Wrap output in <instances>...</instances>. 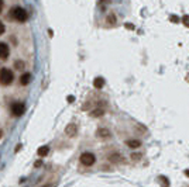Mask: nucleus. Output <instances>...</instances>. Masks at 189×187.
<instances>
[{"mask_svg":"<svg viewBox=\"0 0 189 187\" xmlns=\"http://www.w3.org/2000/svg\"><path fill=\"white\" fill-rule=\"evenodd\" d=\"M107 24H116V15L114 14H109L107 15Z\"/></svg>","mask_w":189,"mask_h":187,"instance_id":"13","label":"nucleus"},{"mask_svg":"<svg viewBox=\"0 0 189 187\" xmlns=\"http://www.w3.org/2000/svg\"><path fill=\"white\" fill-rule=\"evenodd\" d=\"M10 111H12V114L14 117H21L23 114H24V111H25V106L23 104L21 101H16V103H13V104H12Z\"/></svg>","mask_w":189,"mask_h":187,"instance_id":"3","label":"nucleus"},{"mask_svg":"<svg viewBox=\"0 0 189 187\" xmlns=\"http://www.w3.org/2000/svg\"><path fill=\"white\" fill-rule=\"evenodd\" d=\"M126 144H127L128 148H133V149H134V148H140L141 146V142L138 141V139H130V141H127Z\"/></svg>","mask_w":189,"mask_h":187,"instance_id":"9","label":"nucleus"},{"mask_svg":"<svg viewBox=\"0 0 189 187\" xmlns=\"http://www.w3.org/2000/svg\"><path fill=\"white\" fill-rule=\"evenodd\" d=\"M171 20H172V21H175V23L178 21V19H177V17H175V15H172V17H171Z\"/></svg>","mask_w":189,"mask_h":187,"instance_id":"23","label":"nucleus"},{"mask_svg":"<svg viewBox=\"0 0 189 187\" xmlns=\"http://www.w3.org/2000/svg\"><path fill=\"white\" fill-rule=\"evenodd\" d=\"M81 163L85 166H92L94 162H96V158H94V155L92 154V152H83L82 155H81L79 158Z\"/></svg>","mask_w":189,"mask_h":187,"instance_id":"4","label":"nucleus"},{"mask_svg":"<svg viewBox=\"0 0 189 187\" xmlns=\"http://www.w3.org/2000/svg\"><path fill=\"white\" fill-rule=\"evenodd\" d=\"M126 27H127V28H130V30H134V27H133V25H131V24H126Z\"/></svg>","mask_w":189,"mask_h":187,"instance_id":"22","label":"nucleus"},{"mask_svg":"<svg viewBox=\"0 0 189 187\" xmlns=\"http://www.w3.org/2000/svg\"><path fill=\"white\" fill-rule=\"evenodd\" d=\"M185 175H186V176H188V177H189V169H186V170H185Z\"/></svg>","mask_w":189,"mask_h":187,"instance_id":"24","label":"nucleus"},{"mask_svg":"<svg viewBox=\"0 0 189 187\" xmlns=\"http://www.w3.org/2000/svg\"><path fill=\"white\" fill-rule=\"evenodd\" d=\"M3 6H4V2L3 0H0V13L3 11Z\"/></svg>","mask_w":189,"mask_h":187,"instance_id":"20","label":"nucleus"},{"mask_svg":"<svg viewBox=\"0 0 189 187\" xmlns=\"http://www.w3.org/2000/svg\"><path fill=\"white\" fill-rule=\"evenodd\" d=\"M98 137H100V138H109L110 137V132L107 131V129H99L98 131Z\"/></svg>","mask_w":189,"mask_h":187,"instance_id":"12","label":"nucleus"},{"mask_svg":"<svg viewBox=\"0 0 189 187\" xmlns=\"http://www.w3.org/2000/svg\"><path fill=\"white\" fill-rule=\"evenodd\" d=\"M158 181L161 183V186L162 187H169V180H168L165 176H159L158 177Z\"/></svg>","mask_w":189,"mask_h":187,"instance_id":"11","label":"nucleus"},{"mask_svg":"<svg viewBox=\"0 0 189 187\" xmlns=\"http://www.w3.org/2000/svg\"><path fill=\"white\" fill-rule=\"evenodd\" d=\"M2 137H3V131H2V129H0V138H2Z\"/></svg>","mask_w":189,"mask_h":187,"instance_id":"25","label":"nucleus"},{"mask_svg":"<svg viewBox=\"0 0 189 187\" xmlns=\"http://www.w3.org/2000/svg\"><path fill=\"white\" fill-rule=\"evenodd\" d=\"M30 82H31V73L24 72V73L20 76V85H21V86H27Z\"/></svg>","mask_w":189,"mask_h":187,"instance_id":"7","label":"nucleus"},{"mask_svg":"<svg viewBox=\"0 0 189 187\" xmlns=\"http://www.w3.org/2000/svg\"><path fill=\"white\" fill-rule=\"evenodd\" d=\"M131 158H133V159H134V160H137V159H140V158H141V155H140V154H138V155L133 154V156H131Z\"/></svg>","mask_w":189,"mask_h":187,"instance_id":"19","label":"nucleus"},{"mask_svg":"<svg viewBox=\"0 0 189 187\" xmlns=\"http://www.w3.org/2000/svg\"><path fill=\"white\" fill-rule=\"evenodd\" d=\"M110 162H117V160H120V155L119 154H114V155H110L109 156Z\"/></svg>","mask_w":189,"mask_h":187,"instance_id":"15","label":"nucleus"},{"mask_svg":"<svg viewBox=\"0 0 189 187\" xmlns=\"http://www.w3.org/2000/svg\"><path fill=\"white\" fill-rule=\"evenodd\" d=\"M4 31H6V27H4V24H3V23L0 21V35H2V34H3Z\"/></svg>","mask_w":189,"mask_h":187,"instance_id":"18","label":"nucleus"},{"mask_svg":"<svg viewBox=\"0 0 189 187\" xmlns=\"http://www.w3.org/2000/svg\"><path fill=\"white\" fill-rule=\"evenodd\" d=\"M93 86L96 87V89H102V87L104 86V79H102V77H96V79L93 80Z\"/></svg>","mask_w":189,"mask_h":187,"instance_id":"10","label":"nucleus"},{"mask_svg":"<svg viewBox=\"0 0 189 187\" xmlns=\"http://www.w3.org/2000/svg\"><path fill=\"white\" fill-rule=\"evenodd\" d=\"M10 19H13V20H16V21H18V23H24L25 20L28 19V14H27V11H25L23 7H20V6H16V7H13L12 10H10Z\"/></svg>","mask_w":189,"mask_h":187,"instance_id":"1","label":"nucleus"},{"mask_svg":"<svg viewBox=\"0 0 189 187\" xmlns=\"http://www.w3.org/2000/svg\"><path fill=\"white\" fill-rule=\"evenodd\" d=\"M13 80H14V75H13L12 69H9V67L0 69V85L9 86V85L13 83Z\"/></svg>","mask_w":189,"mask_h":187,"instance_id":"2","label":"nucleus"},{"mask_svg":"<svg viewBox=\"0 0 189 187\" xmlns=\"http://www.w3.org/2000/svg\"><path fill=\"white\" fill-rule=\"evenodd\" d=\"M48 152H49V148L47 146V145H43V146H40L38 149H37V154H38V156H47L48 155Z\"/></svg>","mask_w":189,"mask_h":187,"instance_id":"8","label":"nucleus"},{"mask_svg":"<svg viewBox=\"0 0 189 187\" xmlns=\"http://www.w3.org/2000/svg\"><path fill=\"white\" fill-rule=\"evenodd\" d=\"M76 131H78L76 124H68L67 128H65V132H67L68 137H75V135H76Z\"/></svg>","mask_w":189,"mask_h":187,"instance_id":"6","label":"nucleus"},{"mask_svg":"<svg viewBox=\"0 0 189 187\" xmlns=\"http://www.w3.org/2000/svg\"><path fill=\"white\" fill-rule=\"evenodd\" d=\"M182 23H183V25H185V27L189 28V15H183V17H182Z\"/></svg>","mask_w":189,"mask_h":187,"instance_id":"17","label":"nucleus"},{"mask_svg":"<svg viewBox=\"0 0 189 187\" xmlns=\"http://www.w3.org/2000/svg\"><path fill=\"white\" fill-rule=\"evenodd\" d=\"M41 165H43V163H41V160H38V162H35V167H40Z\"/></svg>","mask_w":189,"mask_h":187,"instance_id":"21","label":"nucleus"},{"mask_svg":"<svg viewBox=\"0 0 189 187\" xmlns=\"http://www.w3.org/2000/svg\"><path fill=\"white\" fill-rule=\"evenodd\" d=\"M102 114H103V110H102V108H98V110L92 111L90 115H92V117H98V115H102Z\"/></svg>","mask_w":189,"mask_h":187,"instance_id":"16","label":"nucleus"},{"mask_svg":"<svg viewBox=\"0 0 189 187\" xmlns=\"http://www.w3.org/2000/svg\"><path fill=\"white\" fill-rule=\"evenodd\" d=\"M14 67H16V69H18V71H23V69H24V62H21V61H16Z\"/></svg>","mask_w":189,"mask_h":187,"instance_id":"14","label":"nucleus"},{"mask_svg":"<svg viewBox=\"0 0 189 187\" xmlns=\"http://www.w3.org/2000/svg\"><path fill=\"white\" fill-rule=\"evenodd\" d=\"M10 55V48L6 42H0V59H7Z\"/></svg>","mask_w":189,"mask_h":187,"instance_id":"5","label":"nucleus"}]
</instances>
